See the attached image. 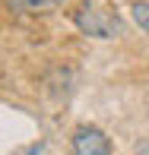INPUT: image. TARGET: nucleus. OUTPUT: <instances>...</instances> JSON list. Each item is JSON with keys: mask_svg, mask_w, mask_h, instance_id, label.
<instances>
[{"mask_svg": "<svg viewBox=\"0 0 149 155\" xmlns=\"http://www.w3.org/2000/svg\"><path fill=\"white\" fill-rule=\"evenodd\" d=\"M73 155H111V139L98 127L80 124L73 130Z\"/></svg>", "mask_w": 149, "mask_h": 155, "instance_id": "f03ea898", "label": "nucleus"}, {"mask_svg": "<svg viewBox=\"0 0 149 155\" xmlns=\"http://www.w3.org/2000/svg\"><path fill=\"white\" fill-rule=\"evenodd\" d=\"M73 22L83 35H92V38H117L124 32V22L117 13L95 3H83L80 10H73Z\"/></svg>", "mask_w": 149, "mask_h": 155, "instance_id": "f257e3e1", "label": "nucleus"}, {"mask_svg": "<svg viewBox=\"0 0 149 155\" xmlns=\"http://www.w3.org/2000/svg\"><path fill=\"white\" fill-rule=\"evenodd\" d=\"M10 10H19V13H48L54 6H60L63 0H3Z\"/></svg>", "mask_w": 149, "mask_h": 155, "instance_id": "7ed1b4c3", "label": "nucleus"}, {"mask_svg": "<svg viewBox=\"0 0 149 155\" xmlns=\"http://www.w3.org/2000/svg\"><path fill=\"white\" fill-rule=\"evenodd\" d=\"M137 155H149V139H146V143H140V146H137Z\"/></svg>", "mask_w": 149, "mask_h": 155, "instance_id": "39448f33", "label": "nucleus"}, {"mask_svg": "<svg viewBox=\"0 0 149 155\" xmlns=\"http://www.w3.org/2000/svg\"><path fill=\"white\" fill-rule=\"evenodd\" d=\"M130 10H133V22H137L140 29L149 35V3H146V0H137Z\"/></svg>", "mask_w": 149, "mask_h": 155, "instance_id": "20e7f679", "label": "nucleus"}]
</instances>
